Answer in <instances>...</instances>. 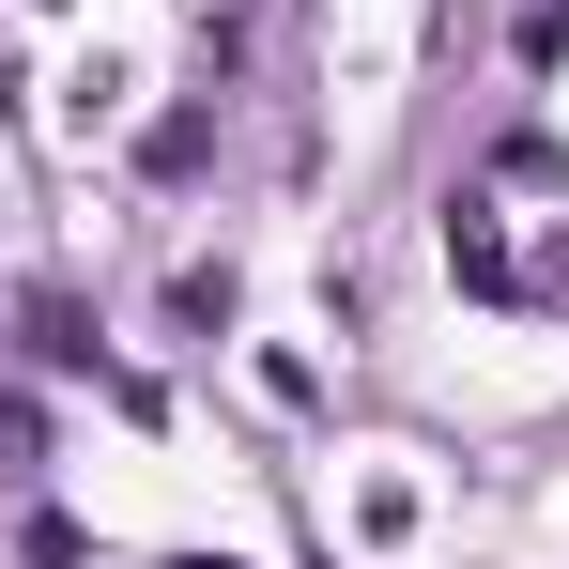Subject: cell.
Returning <instances> with one entry per match:
<instances>
[{
	"mask_svg": "<svg viewBox=\"0 0 569 569\" xmlns=\"http://www.w3.org/2000/svg\"><path fill=\"white\" fill-rule=\"evenodd\" d=\"M31 355H47V370H93V308H62V292H31Z\"/></svg>",
	"mask_w": 569,
	"mask_h": 569,
	"instance_id": "6da1fadb",
	"label": "cell"
},
{
	"mask_svg": "<svg viewBox=\"0 0 569 569\" xmlns=\"http://www.w3.org/2000/svg\"><path fill=\"white\" fill-rule=\"evenodd\" d=\"M555 31H569V0H523V62H555Z\"/></svg>",
	"mask_w": 569,
	"mask_h": 569,
	"instance_id": "7a4b0ae2",
	"label": "cell"
},
{
	"mask_svg": "<svg viewBox=\"0 0 569 569\" xmlns=\"http://www.w3.org/2000/svg\"><path fill=\"white\" fill-rule=\"evenodd\" d=\"M170 569H216V555H170Z\"/></svg>",
	"mask_w": 569,
	"mask_h": 569,
	"instance_id": "3957f363",
	"label": "cell"
}]
</instances>
